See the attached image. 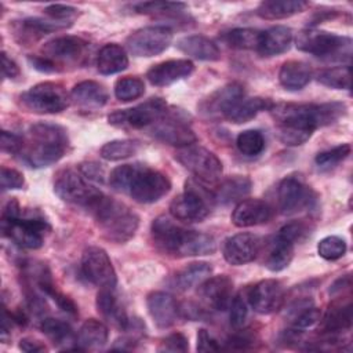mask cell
Returning <instances> with one entry per match:
<instances>
[{"label": "cell", "instance_id": "1", "mask_svg": "<svg viewBox=\"0 0 353 353\" xmlns=\"http://www.w3.org/2000/svg\"><path fill=\"white\" fill-rule=\"evenodd\" d=\"M109 185L116 192L128 193L141 204L159 201L171 189L167 175L139 163L116 167L110 172Z\"/></svg>", "mask_w": 353, "mask_h": 353}, {"label": "cell", "instance_id": "2", "mask_svg": "<svg viewBox=\"0 0 353 353\" xmlns=\"http://www.w3.org/2000/svg\"><path fill=\"white\" fill-rule=\"evenodd\" d=\"M150 232L154 244L161 251L174 256L210 255L216 250V241L212 236L186 230L164 215L153 221Z\"/></svg>", "mask_w": 353, "mask_h": 353}, {"label": "cell", "instance_id": "3", "mask_svg": "<svg viewBox=\"0 0 353 353\" xmlns=\"http://www.w3.org/2000/svg\"><path fill=\"white\" fill-rule=\"evenodd\" d=\"M276 121V134L285 146L309 141L317 124V103H273L269 110Z\"/></svg>", "mask_w": 353, "mask_h": 353}, {"label": "cell", "instance_id": "4", "mask_svg": "<svg viewBox=\"0 0 353 353\" xmlns=\"http://www.w3.org/2000/svg\"><path fill=\"white\" fill-rule=\"evenodd\" d=\"M23 141V160L34 168L48 167L59 161L69 143L65 128L51 123H37L30 125Z\"/></svg>", "mask_w": 353, "mask_h": 353}, {"label": "cell", "instance_id": "5", "mask_svg": "<svg viewBox=\"0 0 353 353\" xmlns=\"http://www.w3.org/2000/svg\"><path fill=\"white\" fill-rule=\"evenodd\" d=\"M88 211L94 215L102 236L117 244L132 239L139 225L138 215L130 207L105 194Z\"/></svg>", "mask_w": 353, "mask_h": 353}, {"label": "cell", "instance_id": "6", "mask_svg": "<svg viewBox=\"0 0 353 353\" xmlns=\"http://www.w3.org/2000/svg\"><path fill=\"white\" fill-rule=\"evenodd\" d=\"M214 204V190L207 189L199 179H189L185 190L172 199L170 214L182 222H201L210 215Z\"/></svg>", "mask_w": 353, "mask_h": 353}, {"label": "cell", "instance_id": "7", "mask_svg": "<svg viewBox=\"0 0 353 353\" xmlns=\"http://www.w3.org/2000/svg\"><path fill=\"white\" fill-rule=\"evenodd\" d=\"M298 50L327 61H343L352 55V39L313 28L302 30L296 37Z\"/></svg>", "mask_w": 353, "mask_h": 353}, {"label": "cell", "instance_id": "8", "mask_svg": "<svg viewBox=\"0 0 353 353\" xmlns=\"http://www.w3.org/2000/svg\"><path fill=\"white\" fill-rule=\"evenodd\" d=\"M54 192L61 200L87 210H90L103 194L80 172L79 168H65L59 171L54 181Z\"/></svg>", "mask_w": 353, "mask_h": 353}, {"label": "cell", "instance_id": "9", "mask_svg": "<svg viewBox=\"0 0 353 353\" xmlns=\"http://www.w3.org/2000/svg\"><path fill=\"white\" fill-rule=\"evenodd\" d=\"M19 99L22 106L29 112L37 114H54L69 106L70 95L66 94L61 84L44 81L22 92Z\"/></svg>", "mask_w": 353, "mask_h": 353}, {"label": "cell", "instance_id": "10", "mask_svg": "<svg viewBox=\"0 0 353 353\" xmlns=\"http://www.w3.org/2000/svg\"><path fill=\"white\" fill-rule=\"evenodd\" d=\"M175 159L203 183H214L221 178V160L215 153L200 145L193 143L179 148L175 153Z\"/></svg>", "mask_w": 353, "mask_h": 353}, {"label": "cell", "instance_id": "11", "mask_svg": "<svg viewBox=\"0 0 353 353\" xmlns=\"http://www.w3.org/2000/svg\"><path fill=\"white\" fill-rule=\"evenodd\" d=\"M48 229L47 221L39 216L1 218L3 234L14 244L28 250L40 248L44 244V234Z\"/></svg>", "mask_w": 353, "mask_h": 353}, {"label": "cell", "instance_id": "12", "mask_svg": "<svg viewBox=\"0 0 353 353\" xmlns=\"http://www.w3.org/2000/svg\"><path fill=\"white\" fill-rule=\"evenodd\" d=\"M168 106L161 98H150L134 108L116 110L108 116L109 124L114 127L146 128L152 127L165 116Z\"/></svg>", "mask_w": 353, "mask_h": 353}, {"label": "cell", "instance_id": "13", "mask_svg": "<svg viewBox=\"0 0 353 353\" xmlns=\"http://www.w3.org/2000/svg\"><path fill=\"white\" fill-rule=\"evenodd\" d=\"M81 274L84 279L99 288H114L117 276L106 251L101 247H87L81 255Z\"/></svg>", "mask_w": 353, "mask_h": 353}, {"label": "cell", "instance_id": "14", "mask_svg": "<svg viewBox=\"0 0 353 353\" xmlns=\"http://www.w3.org/2000/svg\"><path fill=\"white\" fill-rule=\"evenodd\" d=\"M172 41V30L168 26H145L127 39V48L134 57H154L168 48Z\"/></svg>", "mask_w": 353, "mask_h": 353}, {"label": "cell", "instance_id": "15", "mask_svg": "<svg viewBox=\"0 0 353 353\" xmlns=\"http://www.w3.org/2000/svg\"><path fill=\"white\" fill-rule=\"evenodd\" d=\"M150 131L156 139L176 146L178 149L193 145L197 141V137L189 127L186 119L176 110L168 109L165 116L150 127Z\"/></svg>", "mask_w": 353, "mask_h": 353}, {"label": "cell", "instance_id": "16", "mask_svg": "<svg viewBox=\"0 0 353 353\" xmlns=\"http://www.w3.org/2000/svg\"><path fill=\"white\" fill-rule=\"evenodd\" d=\"M279 207L283 214L292 215L314 205L313 190L296 176H285L277 188Z\"/></svg>", "mask_w": 353, "mask_h": 353}, {"label": "cell", "instance_id": "17", "mask_svg": "<svg viewBox=\"0 0 353 353\" xmlns=\"http://www.w3.org/2000/svg\"><path fill=\"white\" fill-rule=\"evenodd\" d=\"M244 98V87L240 83H228L201 99L199 112L205 119L226 117L232 108Z\"/></svg>", "mask_w": 353, "mask_h": 353}, {"label": "cell", "instance_id": "18", "mask_svg": "<svg viewBox=\"0 0 353 353\" xmlns=\"http://www.w3.org/2000/svg\"><path fill=\"white\" fill-rule=\"evenodd\" d=\"M285 295L280 281L266 279L254 284L247 292L248 305L261 314H270L281 309Z\"/></svg>", "mask_w": 353, "mask_h": 353}, {"label": "cell", "instance_id": "19", "mask_svg": "<svg viewBox=\"0 0 353 353\" xmlns=\"http://www.w3.org/2000/svg\"><path fill=\"white\" fill-rule=\"evenodd\" d=\"M262 241L254 233H237L228 237L222 247L223 258L233 266L252 262L261 252Z\"/></svg>", "mask_w": 353, "mask_h": 353}, {"label": "cell", "instance_id": "20", "mask_svg": "<svg viewBox=\"0 0 353 353\" xmlns=\"http://www.w3.org/2000/svg\"><path fill=\"white\" fill-rule=\"evenodd\" d=\"M88 48V43L77 36H59L47 41L41 52L46 58L51 59L54 63H72L79 62L84 58Z\"/></svg>", "mask_w": 353, "mask_h": 353}, {"label": "cell", "instance_id": "21", "mask_svg": "<svg viewBox=\"0 0 353 353\" xmlns=\"http://www.w3.org/2000/svg\"><path fill=\"white\" fill-rule=\"evenodd\" d=\"M232 292L233 281L225 274L208 277L199 285L200 298L205 302L207 306L219 312H223L229 307L232 302Z\"/></svg>", "mask_w": 353, "mask_h": 353}, {"label": "cell", "instance_id": "22", "mask_svg": "<svg viewBox=\"0 0 353 353\" xmlns=\"http://www.w3.org/2000/svg\"><path fill=\"white\" fill-rule=\"evenodd\" d=\"M193 69L194 65L189 59H168L153 65L146 72V77L150 84L165 87L190 76Z\"/></svg>", "mask_w": 353, "mask_h": 353}, {"label": "cell", "instance_id": "23", "mask_svg": "<svg viewBox=\"0 0 353 353\" xmlns=\"http://www.w3.org/2000/svg\"><path fill=\"white\" fill-rule=\"evenodd\" d=\"M273 216L272 207L259 199H245L236 204L232 212V222L237 228H250L262 225Z\"/></svg>", "mask_w": 353, "mask_h": 353}, {"label": "cell", "instance_id": "24", "mask_svg": "<svg viewBox=\"0 0 353 353\" xmlns=\"http://www.w3.org/2000/svg\"><path fill=\"white\" fill-rule=\"evenodd\" d=\"M148 312L159 328H168L175 324L179 309L172 295L163 291H153L146 298Z\"/></svg>", "mask_w": 353, "mask_h": 353}, {"label": "cell", "instance_id": "25", "mask_svg": "<svg viewBox=\"0 0 353 353\" xmlns=\"http://www.w3.org/2000/svg\"><path fill=\"white\" fill-rule=\"evenodd\" d=\"M109 94L106 88L94 80L77 83L70 91V101L81 110L94 112L106 105Z\"/></svg>", "mask_w": 353, "mask_h": 353}, {"label": "cell", "instance_id": "26", "mask_svg": "<svg viewBox=\"0 0 353 353\" xmlns=\"http://www.w3.org/2000/svg\"><path fill=\"white\" fill-rule=\"evenodd\" d=\"M69 25L52 21V19H43V18H25L22 21H17L14 23V36L17 41L22 46H28L36 43L43 36L68 28Z\"/></svg>", "mask_w": 353, "mask_h": 353}, {"label": "cell", "instance_id": "27", "mask_svg": "<svg viewBox=\"0 0 353 353\" xmlns=\"http://www.w3.org/2000/svg\"><path fill=\"white\" fill-rule=\"evenodd\" d=\"M291 43H292V30L287 26L277 25L262 32L256 51L259 55L269 58V57L280 55L288 51L291 47Z\"/></svg>", "mask_w": 353, "mask_h": 353}, {"label": "cell", "instance_id": "28", "mask_svg": "<svg viewBox=\"0 0 353 353\" xmlns=\"http://www.w3.org/2000/svg\"><path fill=\"white\" fill-rule=\"evenodd\" d=\"M176 47L185 55L199 61H218L221 51L215 41L201 34L185 36L178 40Z\"/></svg>", "mask_w": 353, "mask_h": 353}, {"label": "cell", "instance_id": "29", "mask_svg": "<svg viewBox=\"0 0 353 353\" xmlns=\"http://www.w3.org/2000/svg\"><path fill=\"white\" fill-rule=\"evenodd\" d=\"M251 186L252 183L248 176H243V175L229 176L225 181H222L214 190L215 203H219L223 205L236 203V201L239 203L251 192Z\"/></svg>", "mask_w": 353, "mask_h": 353}, {"label": "cell", "instance_id": "30", "mask_svg": "<svg viewBox=\"0 0 353 353\" xmlns=\"http://www.w3.org/2000/svg\"><path fill=\"white\" fill-rule=\"evenodd\" d=\"M309 6L303 0H265L256 7V15L262 19H284L302 12Z\"/></svg>", "mask_w": 353, "mask_h": 353}, {"label": "cell", "instance_id": "31", "mask_svg": "<svg viewBox=\"0 0 353 353\" xmlns=\"http://www.w3.org/2000/svg\"><path fill=\"white\" fill-rule=\"evenodd\" d=\"M109 338L108 327L95 319L85 320L77 335H76V346L79 350H94L106 345Z\"/></svg>", "mask_w": 353, "mask_h": 353}, {"label": "cell", "instance_id": "32", "mask_svg": "<svg viewBox=\"0 0 353 353\" xmlns=\"http://www.w3.org/2000/svg\"><path fill=\"white\" fill-rule=\"evenodd\" d=\"M312 80V69L303 61H287L279 72L280 84L288 91L302 90Z\"/></svg>", "mask_w": 353, "mask_h": 353}, {"label": "cell", "instance_id": "33", "mask_svg": "<svg viewBox=\"0 0 353 353\" xmlns=\"http://www.w3.org/2000/svg\"><path fill=\"white\" fill-rule=\"evenodd\" d=\"M113 290L114 288H99L97 295V309L105 319L112 321V324L124 330L130 317L120 305Z\"/></svg>", "mask_w": 353, "mask_h": 353}, {"label": "cell", "instance_id": "34", "mask_svg": "<svg viewBox=\"0 0 353 353\" xmlns=\"http://www.w3.org/2000/svg\"><path fill=\"white\" fill-rule=\"evenodd\" d=\"M128 66V57L125 50L116 44L109 43L101 47L97 55V68L102 74H114Z\"/></svg>", "mask_w": 353, "mask_h": 353}, {"label": "cell", "instance_id": "35", "mask_svg": "<svg viewBox=\"0 0 353 353\" xmlns=\"http://www.w3.org/2000/svg\"><path fill=\"white\" fill-rule=\"evenodd\" d=\"M273 106V102L268 98L262 97H252V98H243L240 102H237L232 110L226 114L225 119L234 124H241L252 120L258 113L263 110H270Z\"/></svg>", "mask_w": 353, "mask_h": 353}, {"label": "cell", "instance_id": "36", "mask_svg": "<svg viewBox=\"0 0 353 353\" xmlns=\"http://www.w3.org/2000/svg\"><path fill=\"white\" fill-rule=\"evenodd\" d=\"M40 330L41 332L58 347L69 350V345L76 342V335L72 330V327L59 319L54 317H44L40 321Z\"/></svg>", "mask_w": 353, "mask_h": 353}, {"label": "cell", "instance_id": "37", "mask_svg": "<svg viewBox=\"0 0 353 353\" xmlns=\"http://www.w3.org/2000/svg\"><path fill=\"white\" fill-rule=\"evenodd\" d=\"M294 243L288 241L281 236H274L269 251L265 258V266L270 272H280L285 269L294 256Z\"/></svg>", "mask_w": 353, "mask_h": 353}, {"label": "cell", "instance_id": "38", "mask_svg": "<svg viewBox=\"0 0 353 353\" xmlns=\"http://www.w3.org/2000/svg\"><path fill=\"white\" fill-rule=\"evenodd\" d=\"M212 266L208 262H193L179 270L174 277V287L181 291L199 287L205 279L210 277Z\"/></svg>", "mask_w": 353, "mask_h": 353}, {"label": "cell", "instance_id": "39", "mask_svg": "<svg viewBox=\"0 0 353 353\" xmlns=\"http://www.w3.org/2000/svg\"><path fill=\"white\" fill-rule=\"evenodd\" d=\"M352 324V303H334L323 317L321 328L327 334H336L347 330Z\"/></svg>", "mask_w": 353, "mask_h": 353}, {"label": "cell", "instance_id": "40", "mask_svg": "<svg viewBox=\"0 0 353 353\" xmlns=\"http://www.w3.org/2000/svg\"><path fill=\"white\" fill-rule=\"evenodd\" d=\"M262 32L252 28H236L222 36V40L236 50H256Z\"/></svg>", "mask_w": 353, "mask_h": 353}, {"label": "cell", "instance_id": "41", "mask_svg": "<svg viewBox=\"0 0 353 353\" xmlns=\"http://www.w3.org/2000/svg\"><path fill=\"white\" fill-rule=\"evenodd\" d=\"M139 149V143L132 139H113L110 142H106L101 150L99 154L102 159L109 161H119L131 157L135 154Z\"/></svg>", "mask_w": 353, "mask_h": 353}, {"label": "cell", "instance_id": "42", "mask_svg": "<svg viewBox=\"0 0 353 353\" xmlns=\"http://www.w3.org/2000/svg\"><path fill=\"white\" fill-rule=\"evenodd\" d=\"M316 79L320 84L334 88V90H349L350 88V68L346 66H335L321 69Z\"/></svg>", "mask_w": 353, "mask_h": 353}, {"label": "cell", "instance_id": "43", "mask_svg": "<svg viewBox=\"0 0 353 353\" xmlns=\"http://www.w3.org/2000/svg\"><path fill=\"white\" fill-rule=\"evenodd\" d=\"M114 97L121 102H130L138 99L145 92V84L139 77L125 76L114 83Z\"/></svg>", "mask_w": 353, "mask_h": 353}, {"label": "cell", "instance_id": "44", "mask_svg": "<svg viewBox=\"0 0 353 353\" xmlns=\"http://www.w3.org/2000/svg\"><path fill=\"white\" fill-rule=\"evenodd\" d=\"M236 146L244 156H258L265 149V138L258 130H245L237 135Z\"/></svg>", "mask_w": 353, "mask_h": 353}, {"label": "cell", "instance_id": "45", "mask_svg": "<svg viewBox=\"0 0 353 353\" xmlns=\"http://www.w3.org/2000/svg\"><path fill=\"white\" fill-rule=\"evenodd\" d=\"M350 152H352V146L349 143H342V145L334 146L332 149L320 152L316 156L314 163L320 170H331L336 167L339 163H342L343 160H346Z\"/></svg>", "mask_w": 353, "mask_h": 353}, {"label": "cell", "instance_id": "46", "mask_svg": "<svg viewBox=\"0 0 353 353\" xmlns=\"http://www.w3.org/2000/svg\"><path fill=\"white\" fill-rule=\"evenodd\" d=\"M185 8H186V4L179 1H145L134 6V10L138 14H152V15L176 14Z\"/></svg>", "mask_w": 353, "mask_h": 353}, {"label": "cell", "instance_id": "47", "mask_svg": "<svg viewBox=\"0 0 353 353\" xmlns=\"http://www.w3.org/2000/svg\"><path fill=\"white\" fill-rule=\"evenodd\" d=\"M319 255L325 261H336L346 252V241L339 236H327L317 244Z\"/></svg>", "mask_w": 353, "mask_h": 353}, {"label": "cell", "instance_id": "48", "mask_svg": "<svg viewBox=\"0 0 353 353\" xmlns=\"http://www.w3.org/2000/svg\"><path fill=\"white\" fill-rule=\"evenodd\" d=\"M230 307V325L236 330L241 328L247 320L248 316V302H247V296L244 298L241 294L236 295L234 298H232V302L229 305Z\"/></svg>", "mask_w": 353, "mask_h": 353}, {"label": "cell", "instance_id": "49", "mask_svg": "<svg viewBox=\"0 0 353 353\" xmlns=\"http://www.w3.org/2000/svg\"><path fill=\"white\" fill-rule=\"evenodd\" d=\"M321 320V312L320 309L314 306H306L302 309L294 319L292 323V330L295 332H301L303 330L312 328L314 324H317Z\"/></svg>", "mask_w": 353, "mask_h": 353}, {"label": "cell", "instance_id": "50", "mask_svg": "<svg viewBox=\"0 0 353 353\" xmlns=\"http://www.w3.org/2000/svg\"><path fill=\"white\" fill-rule=\"evenodd\" d=\"M44 14L57 22L65 23V25H72V21L79 15V10L72 7V6H65V4H51L44 8Z\"/></svg>", "mask_w": 353, "mask_h": 353}, {"label": "cell", "instance_id": "51", "mask_svg": "<svg viewBox=\"0 0 353 353\" xmlns=\"http://www.w3.org/2000/svg\"><path fill=\"white\" fill-rule=\"evenodd\" d=\"M159 352H171V353H185L189 350V341L188 338L181 332H172L167 335L157 347Z\"/></svg>", "mask_w": 353, "mask_h": 353}, {"label": "cell", "instance_id": "52", "mask_svg": "<svg viewBox=\"0 0 353 353\" xmlns=\"http://www.w3.org/2000/svg\"><path fill=\"white\" fill-rule=\"evenodd\" d=\"M277 234L295 244V243L303 240V239L309 234V226H307L305 222H302V221L290 222V223L284 225V226L279 230Z\"/></svg>", "mask_w": 353, "mask_h": 353}, {"label": "cell", "instance_id": "53", "mask_svg": "<svg viewBox=\"0 0 353 353\" xmlns=\"http://www.w3.org/2000/svg\"><path fill=\"white\" fill-rule=\"evenodd\" d=\"M0 182H1V189L4 192L12 190V189H22L25 186L23 175L19 171L8 167H1Z\"/></svg>", "mask_w": 353, "mask_h": 353}, {"label": "cell", "instance_id": "54", "mask_svg": "<svg viewBox=\"0 0 353 353\" xmlns=\"http://www.w3.org/2000/svg\"><path fill=\"white\" fill-rule=\"evenodd\" d=\"M23 145H25V141L22 137L6 130L1 131V150L4 153L18 154L22 152Z\"/></svg>", "mask_w": 353, "mask_h": 353}, {"label": "cell", "instance_id": "55", "mask_svg": "<svg viewBox=\"0 0 353 353\" xmlns=\"http://www.w3.org/2000/svg\"><path fill=\"white\" fill-rule=\"evenodd\" d=\"M47 295L54 299V302L58 305V307L63 313H66L70 317H76L77 316V306H76V303L69 296H66L61 291H58L57 285L54 288H51Z\"/></svg>", "mask_w": 353, "mask_h": 353}, {"label": "cell", "instance_id": "56", "mask_svg": "<svg viewBox=\"0 0 353 353\" xmlns=\"http://www.w3.org/2000/svg\"><path fill=\"white\" fill-rule=\"evenodd\" d=\"M80 172L91 182H103L105 178V170L102 168L101 164L95 161H88V163H81L79 165Z\"/></svg>", "mask_w": 353, "mask_h": 353}, {"label": "cell", "instance_id": "57", "mask_svg": "<svg viewBox=\"0 0 353 353\" xmlns=\"http://www.w3.org/2000/svg\"><path fill=\"white\" fill-rule=\"evenodd\" d=\"M197 350L203 352V353L218 352V350H221V346H219L218 341L214 339L212 335L207 330L201 328L197 332Z\"/></svg>", "mask_w": 353, "mask_h": 353}, {"label": "cell", "instance_id": "58", "mask_svg": "<svg viewBox=\"0 0 353 353\" xmlns=\"http://www.w3.org/2000/svg\"><path fill=\"white\" fill-rule=\"evenodd\" d=\"M30 65L43 73H54L58 72V65L54 63L51 59L46 58L44 55H30L28 57Z\"/></svg>", "mask_w": 353, "mask_h": 353}, {"label": "cell", "instance_id": "59", "mask_svg": "<svg viewBox=\"0 0 353 353\" xmlns=\"http://www.w3.org/2000/svg\"><path fill=\"white\" fill-rule=\"evenodd\" d=\"M254 345V338L248 334H237L226 341V349L245 350Z\"/></svg>", "mask_w": 353, "mask_h": 353}, {"label": "cell", "instance_id": "60", "mask_svg": "<svg viewBox=\"0 0 353 353\" xmlns=\"http://www.w3.org/2000/svg\"><path fill=\"white\" fill-rule=\"evenodd\" d=\"M1 72L4 79H14L19 74L18 65L11 58H8L4 51L1 52Z\"/></svg>", "mask_w": 353, "mask_h": 353}, {"label": "cell", "instance_id": "61", "mask_svg": "<svg viewBox=\"0 0 353 353\" xmlns=\"http://www.w3.org/2000/svg\"><path fill=\"white\" fill-rule=\"evenodd\" d=\"M19 349L26 352V353H39V352H46L47 346L41 343L37 339L33 338H22L19 341Z\"/></svg>", "mask_w": 353, "mask_h": 353}]
</instances>
